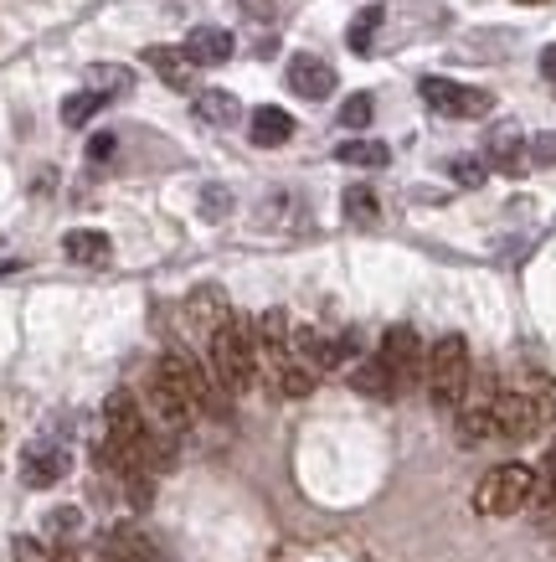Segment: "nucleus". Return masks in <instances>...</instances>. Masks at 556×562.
<instances>
[{
  "label": "nucleus",
  "instance_id": "nucleus-33",
  "mask_svg": "<svg viewBox=\"0 0 556 562\" xmlns=\"http://www.w3.org/2000/svg\"><path fill=\"white\" fill-rule=\"evenodd\" d=\"M531 155H536L541 166H552V160H556V135H541L536 145H531Z\"/></svg>",
  "mask_w": 556,
  "mask_h": 562
},
{
  "label": "nucleus",
  "instance_id": "nucleus-20",
  "mask_svg": "<svg viewBox=\"0 0 556 562\" xmlns=\"http://www.w3.org/2000/svg\"><path fill=\"white\" fill-rule=\"evenodd\" d=\"M515 387H521L525 397H531V408L541 413V424L552 428V424H556V382H552V376L531 372V376H521V382H515Z\"/></svg>",
  "mask_w": 556,
  "mask_h": 562
},
{
  "label": "nucleus",
  "instance_id": "nucleus-17",
  "mask_svg": "<svg viewBox=\"0 0 556 562\" xmlns=\"http://www.w3.org/2000/svg\"><path fill=\"white\" fill-rule=\"evenodd\" d=\"M253 130H248V135H253V145H263V150H273V145H288V139H294V120H288L284 109H273V103H263V109H253Z\"/></svg>",
  "mask_w": 556,
  "mask_h": 562
},
{
  "label": "nucleus",
  "instance_id": "nucleus-21",
  "mask_svg": "<svg viewBox=\"0 0 556 562\" xmlns=\"http://www.w3.org/2000/svg\"><path fill=\"white\" fill-rule=\"evenodd\" d=\"M336 160L340 166H371V171H376V166H387L392 160V150L382 145V139H345V145L336 150Z\"/></svg>",
  "mask_w": 556,
  "mask_h": 562
},
{
  "label": "nucleus",
  "instance_id": "nucleus-14",
  "mask_svg": "<svg viewBox=\"0 0 556 562\" xmlns=\"http://www.w3.org/2000/svg\"><path fill=\"white\" fill-rule=\"evenodd\" d=\"M99 558L103 562H150L155 547L145 542V531H135V527H109L99 537Z\"/></svg>",
  "mask_w": 556,
  "mask_h": 562
},
{
  "label": "nucleus",
  "instance_id": "nucleus-29",
  "mask_svg": "<svg viewBox=\"0 0 556 562\" xmlns=\"http://www.w3.org/2000/svg\"><path fill=\"white\" fill-rule=\"evenodd\" d=\"M88 83H114V88H129V83H135V72H129V68H109V63H99V68H88Z\"/></svg>",
  "mask_w": 556,
  "mask_h": 562
},
{
  "label": "nucleus",
  "instance_id": "nucleus-7",
  "mask_svg": "<svg viewBox=\"0 0 556 562\" xmlns=\"http://www.w3.org/2000/svg\"><path fill=\"white\" fill-rule=\"evenodd\" d=\"M541 413L531 408V397H525L521 387H506V392H495V434L500 439H536L541 434Z\"/></svg>",
  "mask_w": 556,
  "mask_h": 562
},
{
  "label": "nucleus",
  "instance_id": "nucleus-16",
  "mask_svg": "<svg viewBox=\"0 0 556 562\" xmlns=\"http://www.w3.org/2000/svg\"><path fill=\"white\" fill-rule=\"evenodd\" d=\"M63 254H68L72 263H83V269H103L109 254H114V243L103 238L99 227H72L68 238H63Z\"/></svg>",
  "mask_w": 556,
  "mask_h": 562
},
{
  "label": "nucleus",
  "instance_id": "nucleus-6",
  "mask_svg": "<svg viewBox=\"0 0 556 562\" xmlns=\"http://www.w3.org/2000/svg\"><path fill=\"white\" fill-rule=\"evenodd\" d=\"M422 99L433 103L439 114H458V120H479L495 109L485 88H469V83H454V78H422Z\"/></svg>",
  "mask_w": 556,
  "mask_h": 562
},
{
  "label": "nucleus",
  "instance_id": "nucleus-27",
  "mask_svg": "<svg viewBox=\"0 0 556 562\" xmlns=\"http://www.w3.org/2000/svg\"><path fill=\"white\" fill-rule=\"evenodd\" d=\"M376 26H382V5H366V11L351 21V47L355 52H371V36H376Z\"/></svg>",
  "mask_w": 556,
  "mask_h": 562
},
{
  "label": "nucleus",
  "instance_id": "nucleus-18",
  "mask_svg": "<svg viewBox=\"0 0 556 562\" xmlns=\"http://www.w3.org/2000/svg\"><path fill=\"white\" fill-rule=\"evenodd\" d=\"M269 376H273V387L284 392V397H309V392H315V372H309L294 351H288L284 361H269Z\"/></svg>",
  "mask_w": 556,
  "mask_h": 562
},
{
  "label": "nucleus",
  "instance_id": "nucleus-9",
  "mask_svg": "<svg viewBox=\"0 0 556 562\" xmlns=\"http://www.w3.org/2000/svg\"><path fill=\"white\" fill-rule=\"evenodd\" d=\"M72 470V454L63 449L57 439H42L32 443L26 454H21V480L32 485V491H47V485H57V480Z\"/></svg>",
  "mask_w": 556,
  "mask_h": 562
},
{
  "label": "nucleus",
  "instance_id": "nucleus-8",
  "mask_svg": "<svg viewBox=\"0 0 556 562\" xmlns=\"http://www.w3.org/2000/svg\"><path fill=\"white\" fill-rule=\"evenodd\" d=\"M232 315H237V310L227 305L222 284H196V290L185 294V325H191L196 336H206V341H212V336H217Z\"/></svg>",
  "mask_w": 556,
  "mask_h": 562
},
{
  "label": "nucleus",
  "instance_id": "nucleus-32",
  "mask_svg": "<svg viewBox=\"0 0 556 562\" xmlns=\"http://www.w3.org/2000/svg\"><path fill=\"white\" fill-rule=\"evenodd\" d=\"M541 491H556V443L546 449V464H541V475H536Z\"/></svg>",
  "mask_w": 556,
  "mask_h": 562
},
{
  "label": "nucleus",
  "instance_id": "nucleus-25",
  "mask_svg": "<svg viewBox=\"0 0 556 562\" xmlns=\"http://www.w3.org/2000/svg\"><path fill=\"white\" fill-rule=\"evenodd\" d=\"M345 217L361 222V227H371V222L382 217V202H376V191H371V187H351V191H345Z\"/></svg>",
  "mask_w": 556,
  "mask_h": 562
},
{
  "label": "nucleus",
  "instance_id": "nucleus-37",
  "mask_svg": "<svg viewBox=\"0 0 556 562\" xmlns=\"http://www.w3.org/2000/svg\"><path fill=\"white\" fill-rule=\"evenodd\" d=\"M521 5H552V0H521Z\"/></svg>",
  "mask_w": 556,
  "mask_h": 562
},
{
  "label": "nucleus",
  "instance_id": "nucleus-4",
  "mask_svg": "<svg viewBox=\"0 0 556 562\" xmlns=\"http://www.w3.org/2000/svg\"><path fill=\"white\" fill-rule=\"evenodd\" d=\"M536 501V470L525 464H500L474 485V512L479 516H515Z\"/></svg>",
  "mask_w": 556,
  "mask_h": 562
},
{
  "label": "nucleus",
  "instance_id": "nucleus-1",
  "mask_svg": "<svg viewBox=\"0 0 556 562\" xmlns=\"http://www.w3.org/2000/svg\"><path fill=\"white\" fill-rule=\"evenodd\" d=\"M258 336H253V321H232L222 325L217 336H212V372H217V387L222 392H248L258 376Z\"/></svg>",
  "mask_w": 556,
  "mask_h": 562
},
{
  "label": "nucleus",
  "instance_id": "nucleus-36",
  "mask_svg": "<svg viewBox=\"0 0 556 562\" xmlns=\"http://www.w3.org/2000/svg\"><path fill=\"white\" fill-rule=\"evenodd\" d=\"M109 150H114V139H109V135H99V139H93V145H88V155H93V160H103V155H109Z\"/></svg>",
  "mask_w": 556,
  "mask_h": 562
},
{
  "label": "nucleus",
  "instance_id": "nucleus-2",
  "mask_svg": "<svg viewBox=\"0 0 556 562\" xmlns=\"http://www.w3.org/2000/svg\"><path fill=\"white\" fill-rule=\"evenodd\" d=\"M422 382H428V397H433L443 413L464 408V397H469V341H464V336H443V341H433Z\"/></svg>",
  "mask_w": 556,
  "mask_h": 562
},
{
  "label": "nucleus",
  "instance_id": "nucleus-31",
  "mask_svg": "<svg viewBox=\"0 0 556 562\" xmlns=\"http://www.w3.org/2000/svg\"><path fill=\"white\" fill-rule=\"evenodd\" d=\"M47 527H52V531H78V527H83V516L72 512V506H63V512L47 516Z\"/></svg>",
  "mask_w": 556,
  "mask_h": 562
},
{
  "label": "nucleus",
  "instance_id": "nucleus-13",
  "mask_svg": "<svg viewBox=\"0 0 556 562\" xmlns=\"http://www.w3.org/2000/svg\"><path fill=\"white\" fill-rule=\"evenodd\" d=\"M458 439H464V443L500 439V434H495V392L464 397V408H458Z\"/></svg>",
  "mask_w": 556,
  "mask_h": 562
},
{
  "label": "nucleus",
  "instance_id": "nucleus-24",
  "mask_svg": "<svg viewBox=\"0 0 556 562\" xmlns=\"http://www.w3.org/2000/svg\"><path fill=\"white\" fill-rule=\"evenodd\" d=\"M99 109H103V93H99V88H88V93H72V99L63 103V124H68V130H83V124L93 120Z\"/></svg>",
  "mask_w": 556,
  "mask_h": 562
},
{
  "label": "nucleus",
  "instance_id": "nucleus-11",
  "mask_svg": "<svg viewBox=\"0 0 556 562\" xmlns=\"http://www.w3.org/2000/svg\"><path fill=\"white\" fill-rule=\"evenodd\" d=\"M288 88L299 93V99H330L336 93V68L315 57V52H299V57H288Z\"/></svg>",
  "mask_w": 556,
  "mask_h": 562
},
{
  "label": "nucleus",
  "instance_id": "nucleus-5",
  "mask_svg": "<svg viewBox=\"0 0 556 562\" xmlns=\"http://www.w3.org/2000/svg\"><path fill=\"white\" fill-rule=\"evenodd\" d=\"M376 361L387 367V376H392V387L397 392H407L422 372H428V357H422V341H418V330H412V325H392L387 336H382Z\"/></svg>",
  "mask_w": 556,
  "mask_h": 562
},
{
  "label": "nucleus",
  "instance_id": "nucleus-3",
  "mask_svg": "<svg viewBox=\"0 0 556 562\" xmlns=\"http://www.w3.org/2000/svg\"><path fill=\"white\" fill-rule=\"evenodd\" d=\"M155 376H160V382H166V387L175 392L191 413H227V397H222V387L206 376V367L196 357H185V351H166L160 367H155Z\"/></svg>",
  "mask_w": 556,
  "mask_h": 562
},
{
  "label": "nucleus",
  "instance_id": "nucleus-26",
  "mask_svg": "<svg viewBox=\"0 0 556 562\" xmlns=\"http://www.w3.org/2000/svg\"><path fill=\"white\" fill-rule=\"evenodd\" d=\"M11 558L16 562H72V552H57V547L42 542V537H16Z\"/></svg>",
  "mask_w": 556,
  "mask_h": 562
},
{
  "label": "nucleus",
  "instance_id": "nucleus-12",
  "mask_svg": "<svg viewBox=\"0 0 556 562\" xmlns=\"http://www.w3.org/2000/svg\"><path fill=\"white\" fill-rule=\"evenodd\" d=\"M181 47L196 68H222V63L232 57V32H222V26H196Z\"/></svg>",
  "mask_w": 556,
  "mask_h": 562
},
{
  "label": "nucleus",
  "instance_id": "nucleus-10",
  "mask_svg": "<svg viewBox=\"0 0 556 562\" xmlns=\"http://www.w3.org/2000/svg\"><path fill=\"white\" fill-rule=\"evenodd\" d=\"M145 418H150L155 434H166V439H181L185 424H191V408H185L181 397L160 382V376H150V387H145Z\"/></svg>",
  "mask_w": 556,
  "mask_h": 562
},
{
  "label": "nucleus",
  "instance_id": "nucleus-15",
  "mask_svg": "<svg viewBox=\"0 0 556 562\" xmlns=\"http://www.w3.org/2000/svg\"><path fill=\"white\" fill-rule=\"evenodd\" d=\"M145 63H150V68L166 78V88H175V93H191V83H196V63L185 57V47H150Z\"/></svg>",
  "mask_w": 556,
  "mask_h": 562
},
{
  "label": "nucleus",
  "instance_id": "nucleus-22",
  "mask_svg": "<svg viewBox=\"0 0 556 562\" xmlns=\"http://www.w3.org/2000/svg\"><path fill=\"white\" fill-rule=\"evenodd\" d=\"M355 392H366V397H397V387H392V376H387V367H382V361L371 357V361H361V367H355Z\"/></svg>",
  "mask_w": 556,
  "mask_h": 562
},
{
  "label": "nucleus",
  "instance_id": "nucleus-19",
  "mask_svg": "<svg viewBox=\"0 0 556 562\" xmlns=\"http://www.w3.org/2000/svg\"><path fill=\"white\" fill-rule=\"evenodd\" d=\"M196 120H206L212 130H232L237 93H227V88H202V93H196Z\"/></svg>",
  "mask_w": 556,
  "mask_h": 562
},
{
  "label": "nucleus",
  "instance_id": "nucleus-34",
  "mask_svg": "<svg viewBox=\"0 0 556 562\" xmlns=\"http://www.w3.org/2000/svg\"><path fill=\"white\" fill-rule=\"evenodd\" d=\"M237 5H242L253 21H269L273 16V0H237Z\"/></svg>",
  "mask_w": 556,
  "mask_h": 562
},
{
  "label": "nucleus",
  "instance_id": "nucleus-30",
  "mask_svg": "<svg viewBox=\"0 0 556 562\" xmlns=\"http://www.w3.org/2000/svg\"><path fill=\"white\" fill-rule=\"evenodd\" d=\"M449 171H454L458 187H479V181H485V166H479V160H454Z\"/></svg>",
  "mask_w": 556,
  "mask_h": 562
},
{
  "label": "nucleus",
  "instance_id": "nucleus-35",
  "mask_svg": "<svg viewBox=\"0 0 556 562\" xmlns=\"http://www.w3.org/2000/svg\"><path fill=\"white\" fill-rule=\"evenodd\" d=\"M541 78H552V83H556V47L541 52Z\"/></svg>",
  "mask_w": 556,
  "mask_h": 562
},
{
  "label": "nucleus",
  "instance_id": "nucleus-28",
  "mask_svg": "<svg viewBox=\"0 0 556 562\" xmlns=\"http://www.w3.org/2000/svg\"><path fill=\"white\" fill-rule=\"evenodd\" d=\"M340 124H345V130H366V124H371V99H366V93L345 99V109H340Z\"/></svg>",
  "mask_w": 556,
  "mask_h": 562
},
{
  "label": "nucleus",
  "instance_id": "nucleus-23",
  "mask_svg": "<svg viewBox=\"0 0 556 562\" xmlns=\"http://www.w3.org/2000/svg\"><path fill=\"white\" fill-rule=\"evenodd\" d=\"M489 160H495L500 171L521 176V135H515V130H500V135H489Z\"/></svg>",
  "mask_w": 556,
  "mask_h": 562
}]
</instances>
